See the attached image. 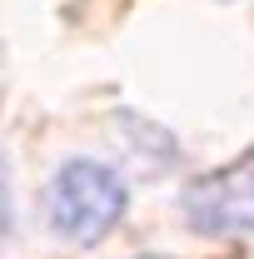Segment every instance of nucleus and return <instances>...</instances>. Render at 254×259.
<instances>
[{
  "instance_id": "1",
  "label": "nucleus",
  "mask_w": 254,
  "mask_h": 259,
  "mask_svg": "<svg viewBox=\"0 0 254 259\" xmlns=\"http://www.w3.org/2000/svg\"><path fill=\"white\" fill-rule=\"evenodd\" d=\"M125 180L95 160H70L65 169H55L50 190H45V214L50 229L70 239V244H95L125 214Z\"/></svg>"
},
{
  "instance_id": "2",
  "label": "nucleus",
  "mask_w": 254,
  "mask_h": 259,
  "mask_svg": "<svg viewBox=\"0 0 254 259\" xmlns=\"http://www.w3.org/2000/svg\"><path fill=\"white\" fill-rule=\"evenodd\" d=\"M185 225L199 234H249L254 229V155L194 180L185 190Z\"/></svg>"
}]
</instances>
